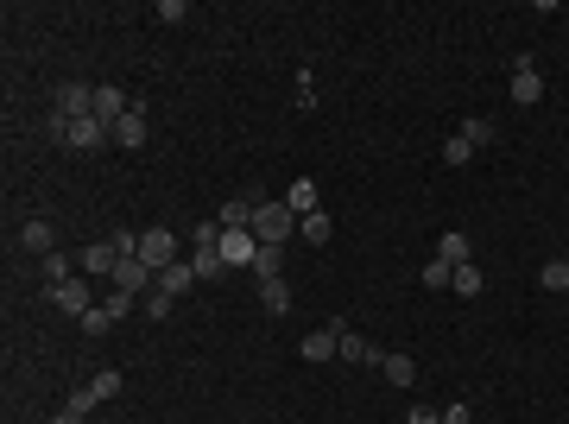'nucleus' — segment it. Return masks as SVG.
Segmentation results:
<instances>
[{"mask_svg": "<svg viewBox=\"0 0 569 424\" xmlns=\"http://www.w3.org/2000/svg\"><path fill=\"white\" fill-rule=\"evenodd\" d=\"M254 235L273 241V247H284V241L297 235V209H291V203H254Z\"/></svg>", "mask_w": 569, "mask_h": 424, "instance_id": "nucleus-1", "label": "nucleus"}, {"mask_svg": "<svg viewBox=\"0 0 569 424\" xmlns=\"http://www.w3.org/2000/svg\"><path fill=\"white\" fill-rule=\"evenodd\" d=\"M57 140L70 146V152H102V146L115 140V127L95 121V115H83V121H57Z\"/></svg>", "mask_w": 569, "mask_h": 424, "instance_id": "nucleus-2", "label": "nucleus"}, {"mask_svg": "<svg viewBox=\"0 0 569 424\" xmlns=\"http://www.w3.org/2000/svg\"><path fill=\"white\" fill-rule=\"evenodd\" d=\"M45 298H51L64 317H76V323L95 310V298H89V273H76V279H64V285H45Z\"/></svg>", "mask_w": 569, "mask_h": 424, "instance_id": "nucleus-3", "label": "nucleus"}, {"mask_svg": "<svg viewBox=\"0 0 569 424\" xmlns=\"http://www.w3.org/2000/svg\"><path fill=\"white\" fill-rule=\"evenodd\" d=\"M140 260L152 267V273H165V267L177 260V235H171V228H145L140 235Z\"/></svg>", "mask_w": 569, "mask_h": 424, "instance_id": "nucleus-4", "label": "nucleus"}, {"mask_svg": "<svg viewBox=\"0 0 569 424\" xmlns=\"http://www.w3.org/2000/svg\"><path fill=\"white\" fill-rule=\"evenodd\" d=\"M342 329H348L342 317H335V323H323V329H310V336H304V361H316V368H323V361H335V348H342Z\"/></svg>", "mask_w": 569, "mask_h": 424, "instance_id": "nucleus-5", "label": "nucleus"}, {"mask_svg": "<svg viewBox=\"0 0 569 424\" xmlns=\"http://www.w3.org/2000/svg\"><path fill=\"white\" fill-rule=\"evenodd\" d=\"M513 102H519V108H538V102H544V76H538V64H525V57L513 64Z\"/></svg>", "mask_w": 569, "mask_h": 424, "instance_id": "nucleus-6", "label": "nucleus"}, {"mask_svg": "<svg viewBox=\"0 0 569 424\" xmlns=\"http://www.w3.org/2000/svg\"><path fill=\"white\" fill-rule=\"evenodd\" d=\"M83 115H95V89L89 83H64L57 89V121H83Z\"/></svg>", "mask_w": 569, "mask_h": 424, "instance_id": "nucleus-7", "label": "nucleus"}, {"mask_svg": "<svg viewBox=\"0 0 569 424\" xmlns=\"http://www.w3.org/2000/svg\"><path fill=\"white\" fill-rule=\"evenodd\" d=\"M254 254H260V235L254 228H222V260L228 267H254Z\"/></svg>", "mask_w": 569, "mask_h": 424, "instance_id": "nucleus-8", "label": "nucleus"}, {"mask_svg": "<svg viewBox=\"0 0 569 424\" xmlns=\"http://www.w3.org/2000/svg\"><path fill=\"white\" fill-rule=\"evenodd\" d=\"M145 285H158V273H152V267H145L140 254H127V260H121V267H115V291H127V298H140Z\"/></svg>", "mask_w": 569, "mask_h": 424, "instance_id": "nucleus-9", "label": "nucleus"}, {"mask_svg": "<svg viewBox=\"0 0 569 424\" xmlns=\"http://www.w3.org/2000/svg\"><path fill=\"white\" fill-rule=\"evenodd\" d=\"M19 241H25V254H38V260H45V254H57V228H51L45 216H32V222L19 228Z\"/></svg>", "mask_w": 569, "mask_h": 424, "instance_id": "nucleus-10", "label": "nucleus"}, {"mask_svg": "<svg viewBox=\"0 0 569 424\" xmlns=\"http://www.w3.org/2000/svg\"><path fill=\"white\" fill-rule=\"evenodd\" d=\"M190 285H196V267H190V260H171V267L158 273V285H152V291H165V298H184Z\"/></svg>", "mask_w": 569, "mask_h": 424, "instance_id": "nucleus-11", "label": "nucleus"}, {"mask_svg": "<svg viewBox=\"0 0 569 424\" xmlns=\"http://www.w3.org/2000/svg\"><path fill=\"white\" fill-rule=\"evenodd\" d=\"M335 355H342V361H361V368H380V361H386V355H380L367 336H354V329H342V348H335Z\"/></svg>", "mask_w": 569, "mask_h": 424, "instance_id": "nucleus-12", "label": "nucleus"}, {"mask_svg": "<svg viewBox=\"0 0 569 424\" xmlns=\"http://www.w3.org/2000/svg\"><path fill=\"white\" fill-rule=\"evenodd\" d=\"M436 260H443V267H474V254H468V235H462V228H449V235L436 241Z\"/></svg>", "mask_w": 569, "mask_h": 424, "instance_id": "nucleus-13", "label": "nucleus"}, {"mask_svg": "<svg viewBox=\"0 0 569 424\" xmlns=\"http://www.w3.org/2000/svg\"><path fill=\"white\" fill-rule=\"evenodd\" d=\"M83 273H108L115 279V267H121V254H115V241H95V247H83V260H76Z\"/></svg>", "mask_w": 569, "mask_h": 424, "instance_id": "nucleus-14", "label": "nucleus"}, {"mask_svg": "<svg viewBox=\"0 0 569 424\" xmlns=\"http://www.w3.org/2000/svg\"><path fill=\"white\" fill-rule=\"evenodd\" d=\"M115 146H127V152L145 146V115H140V108H127V115L115 121Z\"/></svg>", "mask_w": 569, "mask_h": 424, "instance_id": "nucleus-15", "label": "nucleus"}, {"mask_svg": "<svg viewBox=\"0 0 569 424\" xmlns=\"http://www.w3.org/2000/svg\"><path fill=\"white\" fill-rule=\"evenodd\" d=\"M127 108H134V102H127L121 89H95V121H108V127H115V121H121Z\"/></svg>", "mask_w": 569, "mask_h": 424, "instance_id": "nucleus-16", "label": "nucleus"}, {"mask_svg": "<svg viewBox=\"0 0 569 424\" xmlns=\"http://www.w3.org/2000/svg\"><path fill=\"white\" fill-rule=\"evenodd\" d=\"M297 235H304V241H310V247H323V241H329V235H335V222H329V216H323V209H310V216H297Z\"/></svg>", "mask_w": 569, "mask_h": 424, "instance_id": "nucleus-17", "label": "nucleus"}, {"mask_svg": "<svg viewBox=\"0 0 569 424\" xmlns=\"http://www.w3.org/2000/svg\"><path fill=\"white\" fill-rule=\"evenodd\" d=\"M380 374H386L393 387H418V361H412V355H386V361H380Z\"/></svg>", "mask_w": 569, "mask_h": 424, "instance_id": "nucleus-18", "label": "nucleus"}, {"mask_svg": "<svg viewBox=\"0 0 569 424\" xmlns=\"http://www.w3.org/2000/svg\"><path fill=\"white\" fill-rule=\"evenodd\" d=\"M260 304H266L273 317H284V310H291V285L284 279H260Z\"/></svg>", "mask_w": 569, "mask_h": 424, "instance_id": "nucleus-19", "label": "nucleus"}, {"mask_svg": "<svg viewBox=\"0 0 569 424\" xmlns=\"http://www.w3.org/2000/svg\"><path fill=\"white\" fill-rule=\"evenodd\" d=\"M462 140H468L474 152H481V146H494V140H500V127H494L487 115H474V121H462Z\"/></svg>", "mask_w": 569, "mask_h": 424, "instance_id": "nucleus-20", "label": "nucleus"}, {"mask_svg": "<svg viewBox=\"0 0 569 424\" xmlns=\"http://www.w3.org/2000/svg\"><path fill=\"white\" fill-rule=\"evenodd\" d=\"M284 203H291L297 216H310V209H323V203H316V184H310V177H297V184L284 190Z\"/></svg>", "mask_w": 569, "mask_h": 424, "instance_id": "nucleus-21", "label": "nucleus"}, {"mask_svg": "<svg viewBox=\"0 0 569 424\" xmlns=\"http://www.w3.org/2000/svg\"><path fill=\"white\" fill-rule=\"evenodd\" d=\"M190 267H196V279H222V267H228V260H222V247H196V254H190Z\"/></svg>", "mask_w": 569, "mask_h": 424, "instance_id": "nucleus-22", "label": "nucleus"}, {"mask_svg": "<svg viewBox=\"0 0 569 424\" xmlns=\"http://www.w3.org/2000/svg\"><path fill=\"white\" fill-rule=\"evenodd\" d=\"M279 267H284V247L260 241V254H254V273H260V279H279Z\"/></svg>", "mask_w": 569, "mask_h": 424, "instance_id": "nucleus-23", "label": "nucleus"}, {"mask_svg": "<svg viewBox=\"0 0 569 424\" xmlns=\"http://www.w3.org/2000/svg\"><path fill=\"white\" fill-rule=\"evenodd\" d=\"M95 406H102V399H95V387H89V380H83V387H70V399H64V412H76V419H89Z\"/></svg>", "mask_w": 569, "mask_h": 424, "instance_id": "nucleus-24", "label": "nucleus"}, {"mask_svg": "<svg viewBox=\"0 0 569 424\" xmlns=\"http://www.w3.org/2000/svg\"><path fill=\"white\" fill-rule=\"evenodd\" d=\"M481 273H474V267H455V279H449V291H455V298H481Z\"/></svg>", "mask_w": 569, "mask_h": 424, "instance_id": "nucleus-25", "label": "nucleus"}, {"mask_svg": "<svg viewBox=\"0 0 569 424\" xmlns=\"http://www.w3.org/2000/svg\"><path fill=\"white\" fill-rule=\"evenodd\" d=\"M115 323H121V317H115V310H108V304H95V310H89V317H83V336H108V329H115Z\"/></svg>", "mask_w": 569, "mask_h": 424, "instance_id": "nucleus-26", "label": "nucleus"}, {"mask_svg": "<svg viewBox=\"0 0 569 424\" xmlns=\"http://www.w3.org/2000/svg\"><path fill=\"white\" fill-rule=\"evenodd\" d=\"M538 285H544V291H564L569 285V260H544V267H538Z\"/></svg>", "mask_w": 569, "mask_h": 424, "instance_id": "nucleus-27", "label": "nucleus"}, {"mask_svg": "<svg viewBox=\"0 0 569 424\" xmlns=\"http://www.w3.org/2000/svg\"><path fill=\"white\" fill-rule=\"evenodd\" d=\"M38 273H45V285H64V279H76L64 254H45V260H38Z\"/></svg>", "mask_w": 569, "mask_h": 424, "instance_id": "nucleus-28", "label": "nucleus"}, {"mask_svg": "<svg viewBox=\"0 0 569 424\" xmlns=\"http://www.w3.org/2000/svg\"><path fill=\"white\" fill-rule=\"evenodd\" d=\"M418 279H424L430 291H443V285L455 279V267H443V260H430V267H424V273H418Z\"/></svg>", "mask_w": 569, "mask_h": 424, "instance_id": "nucleus-29", "label": "nucleus"}, {"mask_svg": "<svg viewBox=\"0 0 569 424\" xmlns=\"http://www.w3.org/2000/svg\"><path fill=\"white\" fill-rule=\"evenodd\" d=\"M158 19H165V25H184V19H190V0H158Z\"/></svg>", "mask_w": 569, "mask_h": 424, "instance_id": "nucleus-30", "label": "nucleus"}, {"mask_svg": "<svg viewBox=\"0 0 569 424\" xmlns=\"http://www.w3.org/2000/svg\"><path fill=\"white\" fill-rule=\"evenodd\" d=\"M89 387H95V399H115V393H121V374H115V368H102Z\"/></svg>", "mask_w": 569, "mask_h": 424, "instance_id": "nucleus-31", "label": "nucleus"}, {"mask_svg": "<svg viewBox=\"0 0 569 424\" xmlns=\"http://www.w3.org/2000/svg\"><path fill=\"white\" fill-rule=\"evenodd\" d=\"M443 158H449V165H468V158H474V146H468V140H462V134H455V140L443 146Z\"/></svg>", "mask_w": 569, "mask_h": 424, "instance_id": "nucleus-32", "label": "nucleus"}, {"mask_svg": "<svg viewBox=\"0 0 569 424\" xmlns=\"http://www.w3.org/2000/svg\"><path fill=\"white\" fill-rule=\"evenodd\" d=\"M405 424H443V412H430V406H412V419Z\"/></svg>", "mask_w": 569, "mask_h": 424, "instance_id": "nucleus-33", "label": "nucleus"}, {"mask_svg": "<svg viewBox=\"0 0 569 424\" xmlns=\"http://www.w3.org/2000/svg\"><path fill=\"white\" fill-rule=\"evenodd\" d=\"M443 424H468V406H449V412H443Z\"/></svg>", "mask_w": 569, "mask_h": 424, "instance_id": "nucleus-34", "label": "nucleus"}, {"mask_svg": "<svg viewBox=\"0 0 569 424\" xmlns=\"http://www.w3.org/2000/svg\"><path fill=\"white\" fill-rule=\"evenodd\" d=\"M51 424H83V419H76V412H57V419H51Z\"/></svg>", "mask_w": 569, "mask_h": 424, "instance_id": "nucleus-35", "label": "nucleus"}]
</instances>
